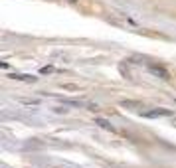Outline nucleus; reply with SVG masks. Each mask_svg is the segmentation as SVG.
Instances as JSON below:
<instances>
[{
	"label": "nucleus",
	"mask_w": 176,
	"mask_h": 168,
	"mask_svg": "<svg viewBox=\"0 0 176 168\" xmlns=\"http://www.w3.org/2000/svg\"><path fill=\"white\" fill-rule=\"evenodd\" d=\"M20 103H24V105H38V99H20Z\"/></svg>",
	"instance_id": "5"
},
{
	"label": "nucleus",
	"mask_w": 176,
	"mask_h": 168,
	"mask_svg": "<svg viewBox=\"0 0 176 168\" xmlns=\"http://www.w3.org/2000/svg\"><path fill=\"white\" fill-rule=\"evenodd\" d=\"M172 123H174V125H176V115H174V117H172Z\"/></svg>",
	"instance_id": "9"
},
{
	"label": "nucleus",
	"mask_w": 176,
	"mask_h": 168,
	"mask_svg": "<svg viewBox=\"0 0 176 168\" xmlns=\"http://www.w3.org/2000/svg\"><path fill=\"white\" fill-rule=\"evenodd\" d=\"M141 115L147 119H156V117H174V113L168 109H152V111H142Z\"/></svg>",
	"instance_id": "1"
},
{
	"label": "nucleus",
	"mask_w": 176,
	"mask_h": 168,
	"mask_svg": "<svg viewBox=\"0 0 176 168\" xmlns=\"http://www.w3.org/2000/svg\"><path fill=\"white\" fill-rule=\"evenodd\" d=\"M121 105H123V107H141V103H135V101H123Z\"/></svg>",
	"instance_id": "6"
},
{
	"label": "nucleus",
	"mask_w": 176,
	"mask_h": 168,
	"mask_svg": "<svg viewBox=\"0 0 176 168\" xmlns=\"http://www.w3.org/2000/svg\"><path fill=\"white\" fill-rule=\"evenodd\" d=\"M10 79H14V81H26V83H34L38 77H34V75H24V73H12V75H10Z\"/></svg>",
	"instance_id": "3"
},
{
	"label": "nucleus",
	"mask_w": 176,
	"mask_h": 168,
	"mask_svg": "<svg viewBox=\"0 0 176 168\" xmlns=\"http://www.w3.org/2000/svg\"><path fill=\"white\" fill-rule=\"evenodd\" d=\"M54 111H56V113H60V115H61V113H63V115H65V113H67V109H61V107H56Z\"/></svg>",
	"instance_id": "7"
},
{
	"label": "nucleus",
	"mask_w": 176,
	"mask_h": 168,
	"mask_svg": "<svg viewBox=\"0 0 176 168\" xmlns=\"http://www.w3.org/2000/svg\"><path fill=\"white\" fill-rule=\"evenodd\" d=\"M148 71H151L152 75H156V77H160V79H170L168 71H166V69H164L162 66H154V63H148Z\"/></svg>",
	"instance_id": "2"
},
{
	"label": "nucleus",
	"mask_w": 176,
	"mask_h": 168,
	"mask_svg": "<svg viewBox=\"0 0 176 168\" xmlns=\"http://www.w3.org/2000/svg\"><path fill=\"white\" fill-rule=\"evenodd\" d=\"M54 71V67H42V73H52Z\"/></svg>",
	"instance_id": "8"
},
{
	"label": "nucleus",
	"mask_w": 176,
	"mask_h": 168,
	"mask_svg": "<svg viewBox=\"0 0 176 168\" xmlns=\"http://www.w3.org/2000/svg\"><path fill=\"white\" fill-rule=\"evenodd\" d=\"M95 125H99V127H103V129H107V131H113V125H111L107 119H101V117H97L95 119Z\"/></svg>",
	"instance_id": "4"
}]
</instances>
